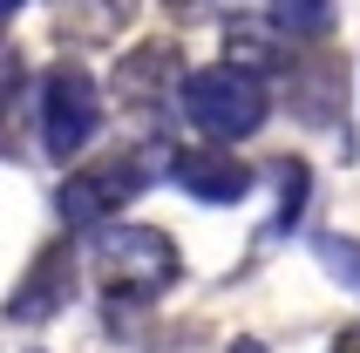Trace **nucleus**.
Listing matches in <instances>:
<instances>
[{"instance_id": "nucleus-9", "label": "nucleus", "mask_w": 360, "mask_h": 353, "mask_svg": "<svg viewBox=\"0 0 360 353\" xmlns=\"http://www.w3.org/2000/svg\"><path fill=\"white\" fill-rule=\"evenodd\" d=\"M272 184H279V211H272V224L259 231V245H279V238L306 217V197H313V170H306L300 157H279V163H272Z\"/></svg>"}, {"instance_id": "nucleus-14", "label": "nucleus", "mask_w": 360, "mask_h": 353, "mask_svg": "<svg viewBox=\"0 0 360 353\" xmlns=\"http://www.w3.org/2000/svg\"><path fill=\"white\" fill-rule=\"evenodd\" d=\"M20 14V0H0V27H7V20H14Z\"/></svg>"}, {"instance_id": "nucleus-11", "label": "nucleus", "mask_w": 360, "mask_h": 353, "mask_svg": "<svg viewBox=\"0 0 360 353\" xmlns=\"http://www.w3.org/2000/svg\"><path fill=\"white\" fill-rule=\"evenodd\" d=\"M313 258H320L326 272L340 278L347 293H360V238H347V231H320V238H313Z\"/></svg>"}, {"instance_id": "nucleus-6", "label": "nucleus", "mask_w": 360, "mask_h": 353, "mask_svg": "<svg viewBox=\"0 0 360 353\" xmlns=\"http://www.w3.org/2000/svg\"><path fill=\"white\" fill-rule=\"evenodd\" d=\"M68 293H75V245H68V238H55V245L27 265V278L14 285L7 319H14V326H41V319H55L61 306H68Z\"/></svg>"}, {"instance_id": "nucleus-15", "label": "nucleus", "mask_w": 360, "mask_h": 353, "mask_svg": "<svg viewBox=\"0 0 360 353\" xmlns=\"http://www.w3.org/2000/svg\"><path fill=\"white\" fill-rule=\"evenodd\" d=\"M231 353H265V347H259V340H238V347H231Z\"/></svg>"}, {"instance_id": "nucleus-4", "label": "nucleus", "mask_w": 360, "mask_h": 353, "mask_svg": "<svg viewBox=\"0 0 360 353\" xmlns=\"http://www.w3.org/2000/svg\"><path fill=\"white\" fill-rule=\"evenodd\" d=\"M102 129V89L89 68L75 61H55L48 75H41V150L55 163H75Z\"/></svg>"}, {"instance_id": "nucleus-1", "label": "nucleus", "mask_w": 360, "mask_h": 353, "mask_svg": "<svg viewBox=\"0 0 360 353\" xmlns=\"http://www.w3.org/2000/svg\"><path fill=\"white\" fill-rule=\"evenodd\" d=\"M177 102H184V122L198 129V143H211V150L252 143L265 129V116H272V89H265V75L231 68V61L191 68L184 89H177Z\"/></svg>"}, {"instance_id": "nucleus-3", "label": "nucleus", "mask_w": 360, "mask_h": 353, "mask_svg": "<svg viewBox=\"0 0 360 353\" xmlns=\"http://www.w3.org/2000/svg\"><path fill=\"white\" fill-rule=\"evenodd\" d=\"M143 191H150V157L116 150V157L89 163V170H68V184L55 191V211L68 231H96V224H116Z\"/></svg>"}, {"instance_id": "nucleus-2", "label": "nucleus", "mask_w": 360, "mask_h": 353, "mask_svg": "<svg viewBox=\"0 0 360 353\" xmlns=\"http://www.w3.org/2000/svg\"><path fill=\"white\" fill-rule=\"evenodd\" d=\"M89 265H96L102 293H109V299H129V306H150V299H163L184 278L177 245H170L157 224H122V217H116V224H96Z\"/></svg>"}, {"instance_id": "nucleus-13", "label": "nucleus", "mask_w": 360, "mask_h": 353, "mask_svg": "<svg viewBox=\"0 0 360 353\" xmlns=\"http://www.w3.org/2000/svg\"><path fill=\"white\" fill-rule=\"evenodd\" d=\"M326 353H360V319H354V326H340V333H333V347H326Z\"/></svg>"}, {"instance_id": "nucleus-8", "label": "nucleus", "mask_w": 360, "mask_h": 353, "mask_svg": "<svg viewBox=\"0 0 360 353\" xmlns=\"http://www.w3.org/2000/svg\"><path fill=\"white\" fill-rule=\"evenodd\" d=\"M143 0H61V27L75 41H116Z\"/></svg>"}, {"instance_id": "nucleus-7", "label": "nucleus", "mask_w": 360, "mask_h": 353, "mask_svg": "<svg viewBox=\"0 0 360 353\" xmlns=\"http://www.w3.org/2000/svg\"><path fill=\"white\" fill-rule=\"evenodd\" d=\"M184 55L177 41H143V48H129V55L116 61V96L129 102V109H163V102L184 89Z\"/></svg>"}, {"instance_id": "nucleus-12", "label": "nucleus", "mask_w": 360, "mask_h": 353, "mask_svg": "<svg viewBox=\"0 0 360 353\" xmlns=\"http://www.w3.org/2000/svg\"><path fill=\"white\" fill-rule=\"evenodd\" d=\"M14 96H20V48L0 41V122H7V109H14Z\"/></svg>"}, {"instance_id": "nucleus-5", "label": "nucleus", "mask_w": 360, "mask_h": 353, "mask_svg": "<svg viewBox=\"0 0 360 353\" xmlns=\"http://www.w3.org/2000/svg\"><path fill=\"white\" fill-rule=\"evenodd\" d=\"M163 170H170V184H177L184 197H198V204H245V197H252V184H259V176L245 170L231 150H211V143L170 150V157H163Z\"/></svg>"}, {"instance_id": "nucleus-10", "label": "nucleus", "mask_w": 360, "mask_h": 353, "mask_svg": "<svg viewBox=\"0 0 360 353\" xmlns=\"http://www.w3.org/2000/svg\"><path fill=\"white\" fill-rule=\"evenodd\" d=\"M333 20V0H265V27L279 41H326Z\"/></svg>"}]
</instances>
